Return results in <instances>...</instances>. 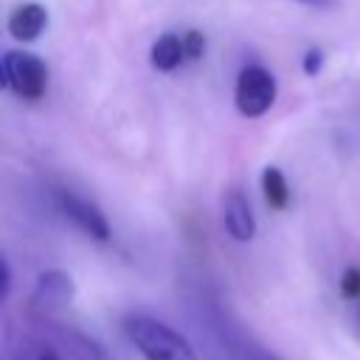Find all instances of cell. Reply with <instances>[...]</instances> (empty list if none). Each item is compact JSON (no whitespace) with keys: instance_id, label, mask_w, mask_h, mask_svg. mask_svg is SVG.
I'll list each match as a JSON object with an SVG mask.
<instances>
[{"instance_id":"15","label":"cell","mask_w":360,"mask_h":360,"mask_svg":"<svg viewBox=\"0 0 360 360\" xmlns=\"http://www.w3.org/2000/svg\"><path fill=\"white\" fill-rule=\"evenodd\" d=\"M295 3H304V6H315V8H323V6H332L335 0H295Z\"/></svg>"},{"instance_id":"12","label":"cell","mask_w":360,"mask_h":360,"mask_svg":"<svg viewBox=\"0 0 360 360\" xmlns=\"http://www.w3.org/2000/svg\"><path fill=\"white\" fill-rule=\"evenodd\" d=\"M323 51L321 48H309L307 53H304V59H301V70L307 73V76H318L321 70H323Z\"/></svg>"},{"instance_id":"1","label":"cell","mask_w":360,"mask_h":360,"mask_svg":"<svg viewBox=\"0 0 360 360\" xmlns=\"http://www.w3.org/2000/svg\"><path fill=\"white\" fill-rule=\"evenodd\" d=\"M124 332L143 360H197V352L188 338L152 315L127 318Z\"/></svg>"},{"instance_id":"14","label":"cell","mask_w":360,"mask_h":360,"mask_svg":"<svg viewBox=\"0 0 360 360\" xmlns=\"http://www.w3.org/2000/svg\"><path fill=\"white\" fill-rule=\"evenodd\" d=\"M28 360H62V357H59V354H53V352H45V349H42V352H34Z\"/></svg>"},{"instance_id":"6","label":"cell","mask_w":360,"mask_h":360,"mask_svg":"<svg viewBox=\"0 0 360 360\" xmlns=\"http://www.w3.org/2000/svg\"><path fill=\"white\" fill-rule=\"evenodd\" d=\"M48 20H51L48 8L37 0H28V3H20V6L11 8V14L6 20V28L17 42H34L48 28Z\"/></svg>"},{"instance_id":"4","label":"cell","mask_w":360,"mask_h":360,"mask_svg":"<svg viewBox=\"0 0 360 360\" xmlns=\"http://www.w3.org/2000/svg\"><path fill=\"white\" fill-rule=\"evenodd\" d=\"M73 295H76L73 276L59 267H51L37 276L31 290V307L39 312H56V309H65L73 301Z\"/></svg>"},{"instance_id":"16","label":"cell","mask_w":360,"mask_h":360,"mask_svg":"<svg viewBox=\"0 0 360 360\" xmlns=\"http://www.w3.org/2000/svg\"><path fill=\"white\" fill-rule=\"evenodd\" d=\"M262 360H278V357H273V354H264V357H262Z\"/></svg>"},{"instance_id":"9","label":"cell","mask_w":360,"mask_h":360,"mask_svg":"<svg viewBox=\"0 0 360 360\" xmlns=\"http://www.w3.org/2000/svg\"><path fill=\"white\" fill-rule=\"evenodd\" d=\"M262 194H264V202L270 205V211H284L290 205V186H287V177L281 174V169L267 166L262 172Z\"/></svg>"},{"instance_id":"8","label":"cell","mask_w":360,"mask_h":360,"mask_svg":"<svg viewBox=\"0 0 360 360\" xmlns=\"http://www.w3.org/2000/svg\"><path fill=\"white\" fill-rule=\"evenodd\" d=\"M149 62H152V68L160 70V73H169V70L180 68V65L186 62L183 37H180V34H172V31L160 34V37L152 42V48H149Z\"/></svg>"},{"instance_id":"2","label":"cell","mask_w":360,"mask_h":360,"mask_svg":"<svg viewBox=\"0 0 360 360\" xmlns=\"http://www.w3.org/2000/svg\"><path fill=\"white\" fill-rule=\"evenodd\" d=\"M0 84L22 101H39L48 90V65L31 51H6L0 59Z\"/></svg>"},{"instance_id":"3","label":"cell","mask_w":360,"mask_h":360,"mask_svg":"<svg viewBox=\"0 0 360 360\" xmlns=\"http://www.w3.org/2000/svg\"><path fill=\"white\" fill-rule=\"evenodd\" d=\"M276 98H278V84L267 68L248 65L239 70L236 84H233V104L245 118L264 115L276 104Z\"/></svg>"},{"instance_id":"10","label":"cell","mask_w":360,"mask_h":360,"mask_svg":"<svg viewBox=\"0 0 360 360\" xmlns=\"http://www.w3.org/2000/svg\"><path fill=\"white\" fill-rule=\"evenodd\" d=\"M180 37H183V48H186V62L202 59V53H205V34L197 31V28H188Z\"/></svg>"},{"instance_id":"11","label":"cell","mask_w":360,"mask_h":360,"mask_svg":"<svg viewBox=\"0 0 360 360\" xmlns=\"http://www.w3.org/2000/svg\"><path fill=\"white\" fill-rule=\"evenodd\" d=\"M338 287L343 298H360V267H346Z\"/></svg>"},{"instance_id":"7","label":"cell","mask_w":360,"mask_h":360,"mask_svg":"<svg viewBox=\"0 0 360 360\" xmlns=\"http://www.w3.org/2000/svg\"><path fill=\"white\" fill-rule=\"evenodd\" d=\"M222 225L233 242H250L256 236V217L242 191H231L222 205Z\"/></svg>"},{"instance_id":"5","label":"cell","mask_w":360,"mask_h":360,"mask_svg":"<svg viewBox=\"0 0 360 360\" xmlns=\"http://www.w3.org/2000/svg\"><path fill=\"white\" fill-rule=\"evenodd\" d=\"M59 208L90 239H96V242L110 239V222H107V217L101 214V208L96 202H90V200H84L73 191H59Z\"/></svg>"},{"instance_id":"13","label":"cell","mask_w":360,"mask_h":360,"mask_svg":"<svg viewBox=\"0 0 360 360\" xmlns=\"http://www.w3.org/2000/svg\"><path fill=\"white\" fill-rule=\"evenodd\" d=\"M0 267H3V292H0V295H3V301H6L8 292H11V267H8V259H3Z\"/></svg>"}]
</instances>
